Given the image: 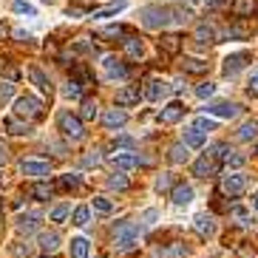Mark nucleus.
<instances>
[{"instance_id":"nucleus-1","label":"nucleus","mask_w":258,"mask_h":258,"mask_svg":"<svg viewBox=\"0 0 258 258\" xmlns=\"http://www.w3.org/2000/svg\"><path fill=\"white\" fill-rule=\"evenodd\" d=\"M139 233H142V224H137V221H119V224H114V244L119 252H131L134 247H137V238Z\"/></svg>"},{"instance_id":"nucleus-2","label":"nucleus","mask_w":258,"mask_h":258,"mask_svg":"<svg viewBox=\"0 0 258 258\" xmlns=\"http://www.w3.org/2000/svg\"><path fill=\"white\" fill-rule=\"evenodd\" d=\"M176 9H165V6H142L139 9V17L148 29H165L170 20H176Z\"/></svg>"},{"instance_id":"nucleus-3","label":"nucleus","mask_w":258,"mask_h":258,"mask_svg":"<svg viewBox=\"0 0 258 258\" xmlns=\"http://www.w3.org/2000/svg\"><path fill=\"white\" fill-rule=\"evenodd\" d=\"M57 125H60V131L71 139V142H80V139L85 137V128H83V122H80V116L71 114V111H62V114L57 116Z\"/></svg>"},{"instance_id":"nucleus-4","label":"nucleus","mask_w":258,"mask_h":258,"mask_svg":"<svg viewBox=\"0 0 258 258\" xmlns=\"http://www.w3.org/2000/svg\"><path fill=\"white\" fill-rule=\"evenodd\" d=\"M43 114V102H40L37 97H17L15 99V116H20V119H37V116Z\"/></svg>"},{"instance_id":"nucleus-5","label":"nucleus","mask_w":258,"mask_h":258,"mask_svg":"<svg viewBox=\"0 0 258 258\" xmlns=\"http://www.w3.org/2000/svg\"><path fill=\"white\" fill-rule=\"evenodd\" d=\"M221 170V159H216L210 151L202 156V159L193 165V176H199V179H207V176H216Z\"/></svg>"},{"instance_id":"nucleus-6","label":"nucleus","mask_w":258,"mask_h":258,"mask_svg":"<svg viewBox=\"0 0 258 258\" xmlns=\"http://www.w3.org/2000/svg\"><path fill=\"white\" fill-rule=\"evenodd\" d=\"M244 190H247V179L241 173H230V176H221V193L230 199L241 196Z\"/></svg>"},{"instance_id":"nucleus-7","label":"nucleus","mask_w":258,"mask_h":258,"mask_svg":"<svg viewBox=\"0 0 258 258\" xmlns=\"http://www.w3.org/2000/svg\"><path fill=\"white\" fill-rule=\"evenodd\" d=\"M252 57L247 51H238V54H230V57H224V66H221V71H224V74L227 77H235L238 74V71L244 69V66H247V62H250Z\"/></svg>"},{"instance_id":"nucleus-8","label":"nucleus","mask_w":258,"mask_h":258,"mask_svg":"<svg viewBox=\"0 0 258 258\" xmlns=\"http://www.w3.org/2000/svg\"><path fill=\"white\" fill-rule=\"evenodd\" d=\"M210 116H221V119H233V116H238V105L235 102H230V99H221V102H210V105L205 108Z\"/></svg>"},{"instance_id":"nucleus-9","label":"nucleus","mask_w":258,"mask_h":258,"mask_svg":"<svg viewBox=\"0 0 258 258\" xmlns=\"http://www.w3.org/2000/svg\"><path fill=\"white\" fill-rule=\"evenodd\" d=\"M184 111H187V108H184L182 102H167L159 111V122L162 125H173V122H179L184 116Z\"/></svg>"},{"instance_id":"nucleus-10","label":"nucleus","mask_w":258,"mask_h":258,"mask_svg":"<svg viewBox=\"0 0 258 258\" xmlns=\"http://www.w3.org/2000/svg\"><path fill=\"white\" fill-rule=\"evenodd\" d=\"M170 91H173V85H170V83L153 80V83H148V88H145V97L151 99V102H159V99L170 97Z\"/></svg>"},{"instance_id":"nucleus-11","label":"nucleus","mask_w":258,"mask_h":258,"mask_svg":"<svg viewBox=\"0 0 258 258\" xmlns=\"http://www.w3.org/2000/svg\"><path fill=\"white\" fill-rule=\"evenodd\" d=\"M111 162H114V167L119 170V173H125V170H134V167L145 165L137 153H114V159H111Z\"/></svg>"},{"instance_id":"nucleus-12","label":"nucleus","mask_w":258,"mask_h":258,"mask_svg":"<svg viewBox=\"0 0 258 258\" xmlns=\"http://www.w3.org/2000/svg\"><path fill=\"white\" fill-rule=\"evenodd\" d=\"M20 170L26 176H48L51 173V165L48 162H40V159H23L20 162Z\"/></svg>"},{"instance_id":"nucleus-13","label":"nucleus","mask_w":258,"mask_h":258,"mask_svg":"<svg viewBox=\"0 0 258 258\" xmlns=\"http://www.w3.org/2000/svg\"><path fill=\"white\" fill-rule=\"evenodd\" d=\"M193 230H196L202 238H210V235L216 233V221H213V216H207V213H199L196 219H193Z\"/></svg>"},{"instance_id":"nucleus-14","label":"nucleus","mask_w":258,"mask_h":258,"mask_svg":"<svg viewBox=\"0 0 258 258\" xmlns=\"http://www.w3.org/2000/svg\"><path fill=\"white\" fill-rule=\"evenodd\" d=\"M125 122H128V114L122 108H108L105 114H102V125L105 128H122Z\"/></svg>"},{"instance_id":"nucleus-15","label":"nucleus","mask_w":258,"mask_h":258,"mask_svg":"<svg viewBox=\"0 0 258 258\" xmlns=\"http://www.w3.org/2000/svg\"><path fill=\"white\" fill-rule=\"evenodd\" d=\"M102 66H105V71H108V77H111V80H125V77L131 74L128 66H125V62H119L116 57H105V62H102Z\"/></svg>"},{"instance_id":"nucleus-16","label":"nucleus","mask_w":258,"mask_h":258,"mask_svg":"<svg viewBox=\"0 0 258 258\" xmlns=\"http://www.w3.org/2000/svg\"><path fill=\"white\" fill-rule=\"evenodd\" d=\"M205 139H207V134H205L202 128H196V125H190V128H184L182 142L187 145V148H202V145H205Z\"/></svg>"},{"instance_id":"nucleus-17","label":"nucleus","mask_w":258,"mask_h":258,"mask_svg":"<svg viewBox=\"0 0 258 258\" xmlns=\"http://www.w3.org/2000/svg\"><path fill=\"white\" fill-rule=\"evenodd\" d=\"M170 196H173V205L184 207V205H190V202H193V187H190V184H184V182H179L173 187V193H170Z\"/></svg>"},{"instance_id":"nucleus-18","label":"nucleus","mask_w":258,"mask_h":258,"mask_svg":"<svg viewBox=\"0 0 258 258\" xmlns=\"http://www.w3.org/2000/svg\"><path fill=\"white\" fill-rule=\"evenodd\" d=\"M233 15L238 17V20H244V17H252V12L258 9V3L255 0H233Z\"/></svg>"},{"instance_id":"nucleus-19","label":"nucleus","mask_w":258,"mask_h":258,"mask_svg":"<svg viewBox=\"0 0 258 258\" xmlns=\"http://www.w3.org/2000/svg\"><path fill=\"white\" fill-rule=\"evenodd\" d=\"M37 244L43 247V252H54L57 247H60V235L54 233V230H46V233H40V238H37Z\"/></svg>"},{"instance_id":"nucleus-20","label":"nucleus","mask_w":258,"mask_h":258,"mask_svg":"<svg viewBox=\"0 0 258 258\" xmlns=\"http://www.w3.org/2000/svg\"><path fill=\"white\" fill-rule=\"evenodd\" d=\"M29 77H31V83L37 85L40 91L51 94V80H48V77L43 74V69H37V66H31V69H29Z\"/></svg>"},{"instance_id":"nucleus-21","label":"nucleus","mask_w":258,"mask_h":258,"mask_svg":"<svg viewBox=\"0 0 258 258\" xmlns=\"http://www.w3.org/2000/svg\"><path fill=\"white\" fill-rule=\"evenodd\" d=\"M196 43H199V46L216 43V29H213L210 23H199V29H196Z\"/></svg>"},{"instance_id":"nucleus-22","label":"nucleus","mask_w":258,"mask_h":258,"mask_svg":"<svg viewBox=\"0 0 258 258\" xmlns=\"http://www.w3.org/2000/svg\"><path fill=\"white\" fill-rule=\"evenodd\" d=\"M122 48L128 51V57H142V40L134 37V34H125L122 37Z\"/></svg>"},{"instance_id":"nucleus-23","label":"nucleus","mask_w":258,"mask_h":258,"mask_svg":"<svg viewBox=\"0 0 258 258\" xmlns=\"http://www.w3.org/2000/svg\"><path fill=\"white\" fill-rule=\"evenodd\" d=\"M159 48L165 54H179V48H182V37H176V34H165V37L159 40Z\"/></svg>"},{"instance_id":"nucleus-24","label":"nucleus","mask_w":258,"mask_h":258,"mask_svg":"<svg viewBox=\"0 0 258 258\" xmlns=\"http://www.w3.org/2000/svg\"><path fill=\"white\" fill-rule=\"evenodd\" d=\"M139 88H122V91H116V105H134V102H139Z\"/></svg>"},{"instance_id":"nucleus-25","label":"nucleus","mask_w":258,"mask_h":258,"mask_svg":"<svg viewBox=\"0 0 258 258\" xmlns=\"http://www.w3.org/2000/svg\"><path fill=\"white\" fill-rule=\"evenodd\" d=\"M88 252H91L88 238H71V258H88Z\"/></svg>"},{"instance_id":"nucleus-26","label":"nucleus","mask_w":258,"mask_h":258,"mask_svg":"<svg viewBox=\"0 0 258 258\" xmlns=\"http://www.w3.org/2000/svg\"><path fill=\"white\" fill-rule=\"evenodd\" d=\"M37 221H40V216H37V213L20 216V219H17V230H20V233H31V230L37 227Z\"/></svg>"},{"instance_id":"nucleus-27","label":"nucleus","mask_w":258,"mask_h":258,"mask_svg":"<svg viewBox=\"0 0 258 258\" xmlns=\"http://www.w3.org/2000/svg\"><path fill=\"white\" fill-rule=\"evenodd\" d=\"M182 69L190 71V74H205V71H207V62H205V60H196V57H184Z\"/></svg>"},{"instance_id":"nucleus-28","label":"nucleus","mask_w":258,"mask_h":258,"mask_svg":"<svg viewBox=\"0 0 258 258\" xmlns=\"http://www.w3.org/2000/svg\"><path fill=\"white\" fill-rule=\"evenodd\" d=\"M187 145L184 142H176L173 148H170V162H173V165H182V162H187Z\"/></svg>"},{"instance_id":"nucleus-29","label":"nucleus","mask_w":258,"mask_h":258,"mask_svg":"<svg viewBox=\"0 0 258 258\" xmlns=\"http://www.w3.org/2000/svg\"><path fill=\"white\" fill-rule=\"evenodd\" d=\"M6 128H9V134H15V137L31 134V125L29 122H20V119H6Z\"/></svg>"},{"instance_id":"nucleus-30","label":"nucleus","mask_w":258,"mask_h":258,"mask_svg":"<svg viewBox=\"0 0 258 258\" xmlns=\"http://www.w3.org/2000/svg\"><path fill=\"white\" fill-rule=\"evenodd\" d=\"M108 187L111 190H128L131 182H128V176L125 173H114V176H108Z\"/></svg>"},{"instance_id":"nucleus-31","label":"nucleus","mask_w":258,"mask_h":258,"mask_svg":"<svg viewBox=\"0 0 258 258\" xmlns=\"http://www.w3.org/2000/svg\"><path fill=\"white\" fill-rule=\"evenodd\" d=\"M255 134H258V122H255V119L244 122L241 128H238V139H244V142H247V139H252Z\"/></svg>"},{"instance_id":"nucleus-32","label":"nucleus","mask_w":258,"mask_h":258,"mask_svg":"<svg viewBox=\"0 0 258 258\" xmlns=\"http://www.w3.org/2000/svg\"><path fill=\"white\" fill-rule=\"evenodd\" d=\"M71 219H74L71 224H77V227H85V224H88V219H91V210H88V207H77Z\"/></svg>"},{"instance_id":"nucleus-33","label":"nucleus","mask_w":258,"mask_h":258,"mask_svg":"<svg viewBox=\"0 0 258 258\" xmlns=\"http://www.w3.org/2000/svg\"><path fill=\"white\" fill-rule=\"evenodd\" d=\"M62 94H66L69 99H80V97H83V83H77V80H69V85L62 88Z\"/></svg>"},{"instance_id":"nucleus-34","label":"nucleus","mask_w":258,"mask_h":258,"mask_svg":"<svg viewBox=\"0 0 258 258\" xmlns=\"http://www.w3.org/2000/svg\"><path fill=\"white\" fill-rule=\"evenodd\" d=\"M91 205H94V210H97V213H102V216H108V213L114 210V205H111V202H108L105 196H94V202H91Z\"/></svg>"},{"instance_id":"nucleus-35","label":"nucleus","mask_w":258,"mask_h":258,"mask_svg":"<svg viewBox=\"0 0 258 258\" xmlns=\"http://www.w3.org/2000/svg\"><path fill=\"white\" fill-rule=\"evenodd\" d=\"M12 9H15L17 15H29V17H34V6H31L29 0H12Z\"/></svg>"},{"instance_id":"nucleus-36","label":"nucleus","mask_w":258,"mask_h":258,"mask_svg":"<svg viewBox=\"0 0 258 258\" xmlns=\"http://www.w3.org/2000/svg\"><path fill=\"white\" fill-rule=\"evenodd\" d=\"M97 108H99V105L94 102V99H85V102H83V111H80V116H83V119H94V116L99 114Z\"/></svg>"},{"instance_id":"nucleus-37","label":"nucleus","mask_w":258,"mask_h":258,"mask_svg":"<svg viewBox=\"0 0 258 258\" xmlns=\"http://www.w3.org/2000/svg\"><path fill=\"white\" fill-rule=\"evenodd\" d=\"M176 179H173V173H162L159 179H156V190H159V193H165V190H170V187H176Z\"/></svg>"},{"instance_id":"nucleus-38","label":"nucleus","mask_w":258,"mask_h":258,"mask_svg":"<svg viewBox=\"0 0 258 258\" xmlns=\"http://www.w3.org/2000/svg\"><path fill=\"white\" fill-rule=\"evenodd\" d=\"M69 216H71V207L69 205H57L51 210V221H66Z\"/></svg>"},{"instance_id":"nucleus-39","label":"nucleus","mask_w":258,"mask_h":258,"mask_svg":"<svg viewBox=\"0 0 258 258\" xmlns=\"http://www.w3.org/2000/svg\"><path fill=\"white\" fill-rule=\"evenodd\" d=\"M213 94H216V85H213V83H202L196 88V97L199 99H207V97H213Z\"/></svg>"},{"instance_id":"nucleus-40","label":"nucleus","mask_w":258,"mask_h":258,"mask_svg":"<svg viewBox=\"0 0 258 258\" xmlns=\"http://www.w3.org/2000/svg\"><path fill=\"white\" fill-rule=\"evenodd\" d=\"M31 193H34V196L37 199H51V184H34V187H31Z\"/></svg>"},{"instance_id":"nucleus-41","label":"nucleus","mask_w":258,"mask_h":258,"mask_svg":"<svg viewBox=\"0 0 258 258\" xmlns=\"http://www.w3.org/2000/svg\"><path fill=\"white\" fill-rule=\"evenodd\" d=\"M12 255L15 258H31V244H17V247H12Z\"/></svg>"},{"instance_id":"nucleus-42","label":"nucleus","mask_w":258,"mask_h":258,"mask_svg":"<svg viewBox=\"0 0 258 258\" xmlns=\"http://www.w3.org/2000/svg\"><path fill=\"white\" fill-rule=\"evenodd\" d=\"M193 125H196V128H202L205 134H210V131H216V122H213V119H207V116H199V119L193 122Z\"/></svg>"},{"instance_id":"nucleus-43","label":"nucleus","mask_w":258,"mask_h":258,"mask_svg":"<svg viewBox=\"0 0 258 258\" xmlns=\"http://www.w3.org/2000/svg\"><path fill=\"white\" fill-rule=\"evenodd\" d=\"M244 162H247V159H244L241 153H235V151H233V153L227 156V159H224V165H227V167H241Z\"/></svg>"},{"instance_id":"nucleus-44","label":"nucleus","mask_w":258,"mask_h":258,"mask_svg":"<svg viewBox=\"0 0 258 258\" xmlns=\"http://www.w3.org/2000/svg\"><path fill=\"white\" fill-rule=\"evenodd\" d=\"M122 6H125V0H122V3H114V6H108V9H102V12H94V17H108V15H116V12H119Z\"/></svg>"},{"instance_id":"nucleus-45","label":"nucleus","mask_w":258,"mask_h":258,"mask_svg":"<svg viewBox=\"0 0 258 258\" xmlns=\"http://www.w3.org/2000/svg\"><path fill=\"white\" fill-rule=\"evenodd\" d=\"M77 77H80L85 85H94V77H91V71L85 69V66H77Z\"/></svg>"},{"instance_id":"nucleus-46","label":"nucleus","mask_w":258,"mask_h":258,"mask_svg":"<svg viewBox=\"0 0 258 258\" xmlns=\"http://www.w3.org/2000/svg\"><path fill=\"white\" fill-rule=\"evenodd\" d=\"M12 94H15V85L12 83H0V102H6Z\"/></svg>"},{"instance_id":"nucleus-47","label":"nucleus","mask_w":258,"mask_h":258,"mask_svg":"<svg viewBox=\"0 0 258 258\" xmlns=\"http://www.w3.org/2000/svg\"><path fill=\"white\" fill-rule=\"evenodd\" d=\"M99 162H102V156H99V151H91V153H88V156L83 159V165H85V167H91V165L97 167Z\"/></svg>"},{"instance_id":"nucleus-48","label":"nucleus","mask_w":258,"mask_h":258,"mask_svg":"<svg viewBox=\"0 0 258 258\" xmlns=\"http://www.w3.org/2000/svg\"><path fill=\"white\" fill-rule=\"evenodd\" d=\"M247 34H250L247 26H233V29H227V37H247Z\"/></svg>"},{"instance_id":"nucleus-49","label":"nucleus","mask_w":258,"mask_h":258,"mask_svg":"<svg viewBox=\"0 0 258 258\" xmlns=\"http://www.w3.org/2000/svg\"><path fill=\"white\" fill-rule=\"evenodd\" d=\"M77 184H80V176H74V173H69V176L60 179V187H77Z\"/></svg>"},{"instance_id":"nucleus-50","label":"nucleus","mask_w":258,"mask_h":258,"mask_svg":"<svg viewBox=\"0 0 258 258\" xmlns=\"http://www.w3.org/2000/svg\"><path fill=\"white\" fill-rule=\"evenodd\" d=\"M230 213L238 219V224H247V221H250V216H247V210H244V207H233Z\"/></svg>"},{"instance_id":"nucleus-51","label":"nucleus","mask_w":258,"mask_h":258,"mask_svg":"<svg viewBox=\"0 0 258 258\" xmlns=\"http://www.w3.org/2000/svg\"><path fill=\"white\" fill-rule=\"evenodd\" d=\"M247 91H250V97H258V71L250 77V83H247Z\"/></svg>"},{"instance_id":"nucleus-52","label":"nucleus","mask_w":258,"mask_h":258,"mask_svg":"<svg viewBox=\"0 0 258 258\" xmlns=\"http://www.w3.org/2000/svg\"><path fill=\"white\" fill-rule=\"evenodd\" d=\"M134 145H137V142H134L131 137H119V139H114V148H134Z\"/></svg>"},{"instance_id":"nucleus-53","label":"nucleus","mask_w":258,"mask_h":258,"mask_svg":"<svg viewBox=\"0 0 258 258\" xmlns=\"http://www.w3.org/2000/svg\"><path fill=\"white\" fill-rule=\"evenodd\" d=\"M156 216H159V213H156V210H145V213H142L145 224H153V219H156Z\"/></svg>"},{"instance_id":"nucleus-54","label":"nucleus","mask_w":258,"mask_h":258,"mask_svg":"<svg viewBox=\"0 0 258 258\" xmlns=\"http://www.w3.org/2000/svg\"><path fill=\"white\" fill-rule=\"evenodd\" d=\"M6 159H9V148L0 142V162H6Z\"/></svg>"},{"instance_id":"nucleus-55","label":"nucleus","mask_w":258,"mask_h":258,"mask_svg":"<svg viewBox=\"0 0 258 258\" xmlns=\"http://www.w3.org/2000/svg\"><path fill=\"white\" fill-rule=\"evenodd\" d=\"M252 205H255V210H258V193H255V196H252Z\"/></svg>"},{"instance_id":"nucleus-56","label":"nucleus","mask_w":258,"mask_h":258,"mask_svg":"<svg viewBox=\"0 0 258 258\" xmlns=\"http://www.w3.org/2000/svg\"><path fill=\"white\" fill-rule=\"evenodd\" d=\"M0 184H3V173H0Z\"/></svg>"},{"instance_id":"nucleus-57","label":"nucleus","mask_w":258,"mask_h":258,"mask_svg":"<svg viewBox=\"0 0 258 258\" xmlns=\"http://www.w3.org/2000/svg\"><path fill=\"white\" fill-rule=\"evenodd\" d=\"M43 3H54V0H43Z\"/></svg>"},{"instance_id":"nucleus-58","label":"nucleus","mask_w":258,"mask_h":258,"mask_svg":"<svg viewBox=\"0 0 258 258\" xmlns=\"http://www.w3.org/2000/svg\"><path fill=\"white\" fill-rule=\"evenodd\" d=\"M40 258H51V255H40Z\"/></svg>"},{"instance_id":"nucleus-59","label":"nucleus","mask_w":258,"mask_h":258,"mask_svg":"<svg viewBox=\"0 0 258 258\" xmlns=\"http://www.w3.org/2000/svg\"><path fill=\"white\" fill-rule=\"evenodd\" d=\"M0 34H3V26H0Z\"/></svg>"},{"instance_id":"nucleus-60","label":"nucleus","mask_w":258,"mask_h":258,"mask_svg":"<svg viewBox=\"0 0 258 258\" xmlns=\"http://www.w3.org/2000/svg\"><path fill=\"white\" fill-rule=\"evenodd\" d=\"M255 153H258V148H255Z\"/></svg>"}]
</instances>
